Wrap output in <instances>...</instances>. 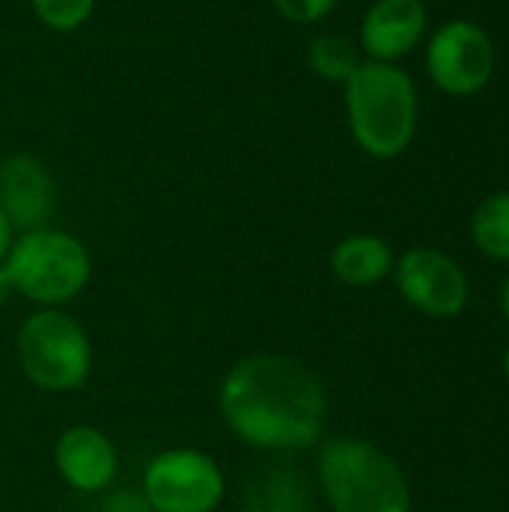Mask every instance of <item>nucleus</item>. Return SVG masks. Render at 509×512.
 I'll list each match as a JSON object with an SVG mask.
<instances>
[{
	"mask_svg": "<svg viewBox=\"0 0 509 512\" xmlns=\"http://www.w3.org/2000/svg\"><path fill=\"white\" fill-rule=\"evenodd\" d=\"M219 414L231 435L261 453H303L321 441L327 390L288 354H249L219 384Z\"/></svg>",
	"mask_w": 509,
	"mask_h": 512,
	"instance_id": "1",
	"label": "nucleus"
},
{
	"mask_svg": "<svg viewBox=\"0 0 509 512\" xmlns=\"http://www.w3.org/2000/svg\"><path fill=\"white\" fill-rule=\"evenodd\" d=\"M342 90L348 132L366 156L396 159L411 147L420 123V93L408 69L363 60Z\"/></svg>",
	"mask_w": 509,
	"mask_h": 512,
	"instance_id": "2",
	"label": "nucleus"
},
{
	"mask_svg": "<svg viewBox=\"0 0 509 512\" xmlns=\"http://www.w3.org/2000/svg\"><path fill=\"white\" fill-rule=\"evenodd\" d=\"M318 486L333 512H411L402 468L372 441L339 435L318 447Z\"/></svg>",
	"mask_w": 509,
	"mask_h": 512,
	"instance_id": "3",
	"label": "nucleus"
},
{
	"mask_svg": "<svg viewBox=\"0 0 509 512\" xmlns=\"http://www.w3.org/2000/svg\"><path fill=\"white\" fill-rule=\"evenodd\" d=\"M3 267L12 291L36 309L69 306L93 279V258L84 240L54 225L15 234Z\"/></svg>",
	"mask_w": 509,
	"mask_h": 512,
	"instance_id": "4",
	"label": "nucleus"
},
{
	"mask_svg": "<svg viewBox=\"0 0 509 512\" xmlns=\"http://www.w3.org/2000/svg\"><path fill=\"white\" fill-rule=\"evenodd\" d=\"M21 375L45 393H75L90 381L93 342L66 309H36L15 333Z\"/></svg>",
	"mask_w": 509,
	"mask_h": 512,
	"instance_id": "5",
	"label": "nucleus"
},
{
	"mask_svg": "<svg viewBox=\"0 0 509 512\" xmlns=\"http://www.w3.org/2000/svg\"><path fill=\"white\" fill-rule=\"evenodd\" d=\"M228 480L222 465L195 447L156 453L141 480V495L153 512H216L225 501Z\"/></svg>",
	"mask_w": 509,
	"mask_h": 512,
	"instance_id": "6",
	"label": "nucleus"
},
{
	"mask_svg": "<svg viewBox=\"0 0 509 512\" xmlns=\"http://www.w3.org/2000/svg\"><path fill=\"white\" fill-rule=\"evenodd\" d=\"M498 69V48L489 30L471 18H450L426 39L429 81L456 99L477 96Z\"/></svg>",
	"mask_w": 509,
	"mask_h": 512,
	"instance_id": "7",
	"label": "nucleus"
},
{
	"mask_svg": "<svg viewBox=\"0 0 509 512\" xmlns=\"http://www.w3.org/2000/svg\"><path fill=\"white\" fill-rule=\"evenodd\" d=\"M399 294L429 318H456L468 303L465 270L441 249L414 246L393 264Z\"/></svg>",
	"mask_w": 509,
	"mask_h": 512,
	"instance_id": "8",
	"label": "nucleus"
},
{
	"mask_svg": "<svg viewBox=\"0 0 509 512\" xmlns=\"http://www.w3.org/2000/svg\"><path fill=\"white\" fill-rule=\"evenodd\" d=\"M51 462L57 477L81 495H102L114 486L120 474L117 444L90 423H75L63 429L54 441Z\"/></svg>",
	"mask_w": 509,
	"mask_h": 512,
	"instance_id": "9",
	"label": "nucleus"
},
{
	"mask_svg": "<svg viewBox=\"0 0 509 512\" xmlns=\"http://www.w3.org/2000/svg\"><path fill=\"white\" fill-rule=\"evenodd\" d=\"M429 33V9L423 0H372L363 12L357 48L363 60L399 63Z\"/></svg>",
	"mask_w": 509,
	"mask_h": 512,
	"instance_id": "10",
	"label": "nucleus"
},
{
	"mask_svg": "<svg viewBox=\"0 0 509 512\" xmlns=\"http://www.w3.org/2000/svg\"><path fill=\"white\" fill-rule=\"evenodd\" d=\"M54 177L33 153H12L0 162V210L15 234L48 225L54 213Z\"/></svg>",
	"mask_w": 509,
	"mask_h": 512,
	"instance_id": "11",
	"label": "nucleus"
},
{
	"mask_svg": "<svg viewBox=\"0 0 509 512\" xmlns=\"http://www.w3.org/2000/svg\"><path fill=\"white\" fill-rule=\"evenodd\" d=\"M312 510V486L303 471L291 465H270L258 471L243 495L240 512H309Z\"/></svg>",
	"mask_w": 509,
	"mask_h": 512,
	"instance_id": "12",
	"label": "nucleus"
},
{
	"mask_svg": "<svg viewBox=\"0 0 509 512\" xmlns=\"http://www.w3.org/2000/svg\"><path fill=\"white\" fill-rule=\"evenodd\" d=\"M396 255L378 234H348L330 252V270L351 288H369L393 273Z\"/></svg>",
	"mask_w": 509,
	"mask_h": 512,
	"instance_id": "13",
	"label": "nucleus"
},
{
	"mask_svg": "<svg viewBox=\"0 0 509 512\" xmlns=\"http://www.w3.org/2000/svg\"><path fill=\"white\" fill-rule=\"evenodd\" d=\"M471 237L486 258L509 264V192H495L477 204Z\"/></svg>",
	"mask_w": 509,
	"mask_h": 512,
	"instance_id": "14",
	"label": "nucleus"
},
{
	"mask_svg": "<svg viewBox=\"0 0 509 512\" xmlns=\"http://www.w3.org/2000/svg\"><path fill=\"white\" fill-rule=\"evenodd\" d=\"M306 60L318 78H324L330 84H345L354 75V69L363 63V54H360L357 42H351L339 33H318L306 48Z\"/></svg>",
	"mask_w": 509,
	"mask_h": 512,
	"instance_id": "15",
	"label": "nucleus"
},
{
	"mask_svg": "<svg viewBox=\"0 0 509 512\" xmlns=\"http://www.w3.org/2000/svg\"><path fill=\"white\" fill-rule=\"evenodd\" d=\"M99 0H30L36 21L54 33H72L90 21Z\"/></svg>",
	"mask_w": 509,
	"mask_h": 512,
	"instance_id": "16",
	"label": "nucleus"
},
{
	"mask_svg": "<svg viewBox=\"0 0 509 512\" xmlns=\"http://www.w3.org/2000/svg\"><path fill=\"white\" fill-rule=\"evenodd\" d=\"M342 0H273L276 12L297 24V27H309V24H318L321 18H327Z\"/></svg>",
	"mask_w": 509,
	"mask_h": 512,
	"instance_id": "17",
	"label": "nucleus"
},
{
	"mask_svg": "<svg viewBox=\"0 0 509 512\" xmlns=\"http://www.w3.org/2000/svg\"><path fill=\"white\" fill-rule=\"evenodd\" d=\"M96 512H153L141 492H114L99 501Z\"/></svg>",
	"mask_w": 509,
	"mask_h": 512,
	"instance_id": "18",
	"label": "nucleus"
},
{
	"mask_svg": "<svg viewBox=\"0 0 509 512\" xmlns=\"http://www.w3.org/2000/svg\"><path fill=\"white\" fill-rule=\"evenodd\" d=\"M12 240H15V228H12V222L6 219V213L0 210V261L6 258V252H9V246H12Z\"/></svg>",
	"mask_w": 509,
	"mask_h": 512,
	"instance_id": "19",
	"label": "nucleus"
},
{
	"mask_svg": "<svg viewBox=\"0 0 509 512\" xmlns=\"http://www.w3.org/2000/svg\"><path fill=\"white\" fill-rule=\"evenodd\" d=\"M12 297H15V291H12L9 273H6V267H3V261H0V306H6Z\"/></svg>",
	"mask_w": 509,
	"mask_h": 512,
	"instance_id": "20",
	"label": "nucleus"
},
{
	"mask_svg": "<svg viewBox=\"0 0 509 512\" xmlns=\"http://www.w3.org/2000/svg\"><path fill=\"white\" fill-rule=\"evenodd\" d=\"M501 312H504V318L509 321V276L504 279V285H501Z\"/></svg>",
	"mask_w": 509,
	"mask_h": 512,
	"instance_id": "21",
	"label": "nucleus"
},
{
	"mask_svg": "<svg viewBox=\"0 0 509 512\" xmlns=\"http://www.w3.org/2000/svg\"><path fill=\"white\" fill-rule=\"evenodd\" d=\"M504 372H507V381H509V348H507V357H504Z\"/></svg>",
	"mask_w": 509,
	"mask_h": 512,
	"instance_id": "22",
	"label": "nucleus"
}]
</instances>
